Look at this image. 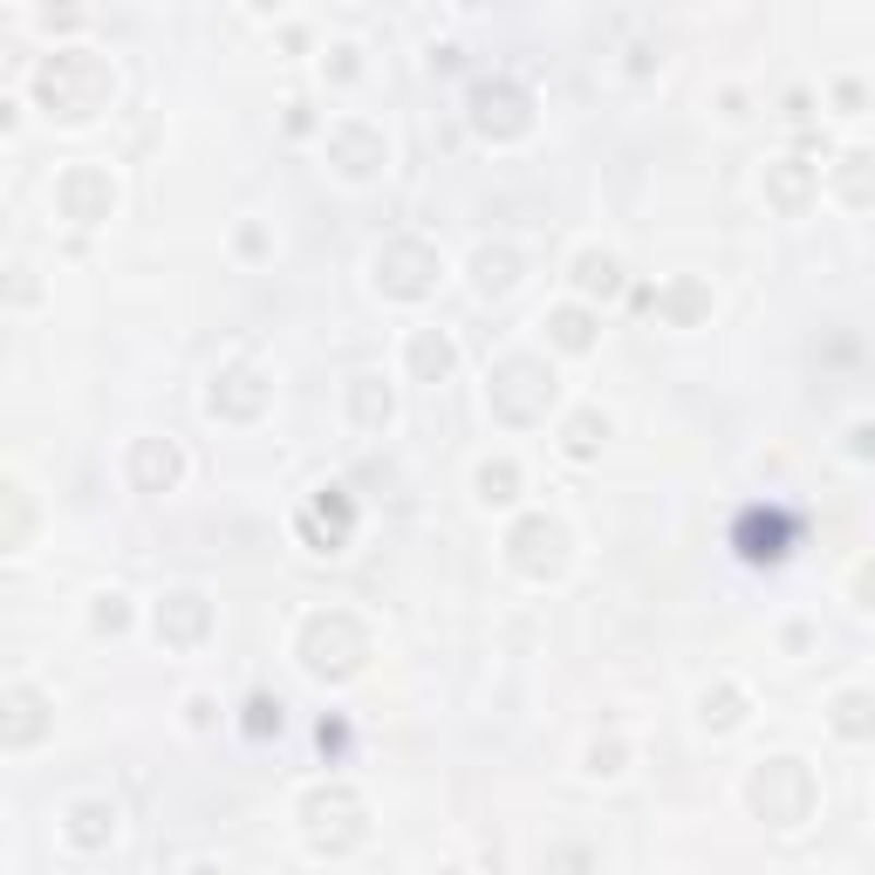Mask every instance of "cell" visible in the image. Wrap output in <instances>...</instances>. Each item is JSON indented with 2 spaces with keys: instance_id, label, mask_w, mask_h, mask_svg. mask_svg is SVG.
<instances>
[{
  "instance_id": "cell-1",
  "label": "cell",
  "mask_w": 875,
  "mask_h": 875,
  "mask_svg": "<svg viewBox=\"0 0 875 875\" xmlns=\"http://www.w3.org/2000/svg\"><path fill=\"white\" fill-rule=\"evenodd\" d=\"M35 96L48 103V117L83 123V117H96L103 103H110V69H103L89 48H62V56H48L35 69Z\"/></svg>"
},
{
  "instance_id": "cell-2",
  "label": "cell",
  "mask_w": 875,
  "mask_h": 875,
  "mask_svg": "<svg viewBox=\"0 0 875 875\" xmlns=\"http://www.w3.org/2000/svg\"><path fill=\"white\" fill-rule=\"evenodd\" d=\"M753 807L774 820V828H801L807 807H814V780L801 759H766L753 774Z\"/></svg>"
},
{
  "instance_id": "cell-3",
  "label": "cell",
  "mask_w": 875,
  "mask_h": 875,
  "mask_svg": "<svg viewBox=\"0 0 875 875\" xmlns=\"http://www.w3.org/2000/svg\"><path fill=\"white\" fill-rule=\"evenodd\" d=\"M363 650L370 643H363V630H356L349 615H315V623L301 630V663L315 678H349L356 663H363Z\"/></svg>"
},
{
  "instance_id": "cell-4",
  "label": "cell",
  "mask_w": 875,
  "mask_h": 875,
  "mask_svg": "<svg viewBox=\"0 0 875 875\" xmlns=\"http://www.w3.org/2000/svg\"><path fill=\"white\" fill-rule=\"evenodd\" d=\"M110 178L103 171H89V165H75V171H62V185H56V205L69 219H83V226H96V219H110Z\"/></svg>"
},
{
  "instance_id": "cell-5",
  "label": "cell",
  "mask_w": 875,
  "mask_h": 875,
  "mask_svg": "<svg viewBox=\"0 0 875 875\" xmlns=\"http://www.w3.org/2000/svg\"><path fill=\"white\" fill-rule=\"evenodd\" d=\"M431 274H438V261H431L424 247H410V240H397V247L376 253V280H383L391 295H424Z\"/></svg>"
},
{
  "instance_id": "cell-6",
  "label": "cell",
  "mask_w": 875,
  "mask_h": 875,
  "mask_svg": "<svg viewBox=\"0 0 875 875\" xmlns=\"http://www.w3.org/2000/svg\"><path fill=\"white\" fill-rule=\"evenodd\" d=\"M561 548H568V534H561L554 520H527V527H513V561H520L527 575H554L561 561H568Z\"/></svg>"
},
{
  "instance_id": "cell-7",
  "label": "cell",
  "mask_w": 875,
  "mask_h": 875,
  "mask_svg": "<svg viewBox=\"0 0 875 875\" xmlns=\"http://www.w3.org/2000/svg\"><path fill=\"white\" fill-rule=\"evenodd\" d=\"M205 630V596H192V588H178V596L158 602V636H178V643H192Z\"/></svg>"
},
{
  "instance_id": "cell-8",
  "label": "cell",
  "mask_w": 875,
  "mask_h": 875,
  "mask_svg": "<svg viewBox=\"0 0 875 875\" xmlns=\"http://www.w3.org/2000/svg\"><path fill=\"white\" fill-rule=\"evenodd\" d=\"M110 835H117V807H103V801H75V807H69V841L103 848Z\"/></svg>"
},
{
  "instance_id": "cell-9",
  "label": "cell",
  "mask_w": 875,
  "mask_h": 875,
  "mask_svg": "<svg viewBox=\"0 0 875 875\" xmlns=\"http://www.w3.org/2000/svg\"><path fill=\"white\" fill-rule=\"evenodd\" d=\"M171 479H178V452L158 445V438H151V445H137V486H144V493H165Z\"/></svg>"
},
{
  "instance_id": "cell-10",
  "label": "cell",
  "mask_w": 875,
  "mask_h": 875,
  "mask_svg": "<svg viewBox=\"0 0 875 875\" xmlns=\"http://www.w3.org/2000/svg\"><path fill=\"white\" fill-rule=\"evenodd\" d=\"M8 705H14V726H8V745H28V739L41 732V718H35V711H41V698H35L28 684H14V698H8Z\"/></svg>"
},
{
  "instance_id": "cell-11",
  "label": "cell",
  "mask_w": 875,
  "mask_h": 875,
  "mask_svg": "<svg viewBox=\"0 0 875 875\" xmlns=\"http://www.w3.org/2000/svg\"><path fill=\"white\" fill-rule=\"evenodd\" d=\"M233 383H261L253 370H226ZM213 410H233V418H253L261 410V391H213Z\"/></svg>"
},
{
  "instance_id": "cell-12",
  "label": "cell",
  "mask_w": 875,
  "mask_h": 875,
  "mask_svg": "<svg viewBox=\"0 0 875 875\" xmlns=\"http://www.w3.org/2000/svg\"><path fill=\"white\" fill-rule=\"evenodd\" d=\"M410 363H418V376H445L452 370V343L445 336H418L410 343Z\"/></svg>"
},
{
  "instance_id": "cell-13",
  "label": "cell",
  "mask_w": 875,
  "mask_h": 875,
  "mask_svg": "<svg viewBox=\"0 0 875 875\" xmlns=\"http://www.w3.org/2000/svg\"><path fill=\"white\" fill-rule=\"evenodd\" d=\"M336 144H343V158H349L343 171H356V178H363V171H376V165H383V144H370L363 131H343Z\"/></svg>"
},
{
  "instance_id": "cell-14",
  "label": "cell",
  "mask_w": 875,
  "mask_h": 875,
  "mask_svg": "<svg viewBox=\"0 0 875 875\" xmlns=\"http://www.w3.org/2000/svg\"><path fill=\"white\" fill-rule=\"evenodd\" d=\"M548 328H554V343H561V349H588V343H596V328H588L582 308H561V315H554Z\"/></svg>"
},
{
  "instance_id": "cell-15",
  "label": "cell",
  "mask_w": 875,
  "mask_h": 875,
  "mask_svg": "<svg viewBox=\"0 0 875 875\" xmlns=\"http://www.w3.org/2000/svg\"><path fill=\"white\" fill-rule=\"evenodd\" d=\"M472 267H479V288H486V295H500V288H513V253H506V247H500V253L486 247V253H479Z\"/></svg>"
},
{
  "instance_id": "cell-16",
  "label": "cell",
  "mask_w": 875,
  "mask_h": 875,
  "mask_svg": "<svg viewBox=\"0 0 875 875\" xmlns=\"http://www.w3.org/2000/svg\"><path fill=\"white\" fill-rule=\"evenodd\" d=\"M575 280H582L588 295H609V288H615V261H609V253H582V261H575Z\"/></svg>"
},
{
  "instance_id": "cell-17",
  "label": "cell",
  "mask_w": 875,
  "mask_h": 875,
  "mask_svg": "<svg viewBox=\"0 0 875 875\" xmlns=\"http://www.w3.org/2000/svg\"><path fill=\"white\" fill-rule=\"evenodd\" d=\"M835 732H848V739L868 732V698H862V691H841V698H835Z\"/></svg>"
},
{
  "instance_id": "cell-18",
  "label": "cell",
  "mask_w": 875,
  "mask_h": 875,
  "mask_svg": "<svg viewBox=\"0 0 875 875\" xmlns=\"http://www.w3.org/2000/svg\"><path fill=\"white\" fill-rule=\"evenodd\" d=\"M780 540H787V527H780V520H766V527H759V520H745V554H753V561H759V554H766V561L787 554Z\"/></svg>"
},
{
  "instance_id": "cell-19",
  "label": "cell",
  "mask_w": 875,
  "mask_h": 875,
  "mask_svg": "<svg viewBox=\"0 0 875 875\" xmlns=\"http://www.w3.org/2000/svg\"><path fill=\"white\" fill-rule=\"evenodd\" d=\"M705 726H739V691H705Z\"/></svg>"
},
{
  "instance_id": "cell-20",
  "label": "cell",
  "mask_w": 875,
  "mask_h": 875,
  "mask_svg": "<svg viewBox=\"0 0 875 875\" xmlns=\"http://www.w3.org/2000/svg\"><path fill=\"white\" fill-rule=\"evenodd\" d=\"M848 171H841V185H848V199H868V185H875V178H868V165L875 158H862V151H855V158H841Z\"/></svg>"
},
{
  "instance_id": "cell-21",
  "label": "cell",
  "mask_w": 875,
  "mask_h": 875,
  "mask_svg": "<svg viewBox=\"0 0 875 875\" xmlns=\"http://www.w3.org/2000/svg\"><path fill=\"white\" fill-rule=\"evenodd\" d=\"M479 493L486 500H513V466H479Z\"/></svg>"
},
{
  "instance_id": "cell-22",
  "label": "cell",
  "mask_w": 875,
  "mask_h": 875,
  "mask_svg": "<svg viewBox=\"0 0 875 875\" xmlns=\"http://www.w3.org/2000/svg\"><path fill=\"white\" fill-rule=\"evenodd\" d=\"M247 732H280V698H253L247 705Z\"/></svg>"
},
{
  "instance_id": "cell-23",
  "label": "cell",
  "mask_w": 875,
  "mask_h": 875,
  "mask_svg": "<svg viewBox=\"0 0 875 875\" xmlns=\"http://www.w3.org/2000/svg\"><path fill=\"white\" fill-rule=\"evenodd\" d=\"M356 383H363V391H356V410H363V424H376V418H391V397H376V391H370L376 376H356Z\"/></svg>"
},
{
  "instance_id": "cell-24",
  "label": "cell",
  "mask_w": 875,
  "mask_h": 875,
  "mask_svg": "<svg viewBox=\"0 0 875 875\" xmlns=\"http://www.w3.org/2000/svg\"><path fill=\"white\" fill-rule=\"evenodd\" d=\"M596 431H602V418H596V410H588V418H575V431H568V452H575V458H588V452H596Z\"/></svg>"
},
{
  "instance_id": "cell-25",
  "label": "cell",
  "mask_w": 875,
  "mask_h": 875,
  "mask_svg": "<svg viewBox=\"0 0 875 875\" xmlns=\"http://www.w3.org/2000/svg\"><path fill=\"white\" fill-rule=\"evenodd\" d=\"M96 630H123V596H96Z\"/></svg>"
},
{
  "instance_id": "cell-26",
  "label": "cell",
  "mask_w": 875,
  "mask_h": 875,
  "mask_svg": "<svg viewBox=\"0 0 875 875\" xmlns=\"http://www.w3.org/2000/svg\"><path fill=\"white\" fill-rule=\"evenodd\" d=\"M801 185H807L801 171H780V178H774V192H780V205H801Z\"/></svg>"
},
{
  "instance_id": "cell-27",
  "label": "cell",
  "mask_w": 875,
  "mask_h": 875,
  "mask_svg": "<svg viewBox=\"0 0 875 875\" xmlns=\"http://www.w3.org/2000/svg\"><path fill=\"white\" fill-rule=\"evenodd\" d=\"M855 596H862V609H875V561H868V568L855 575Z\"/></svg>"
},
{
  "instance_id": "cell-28",
  "label": "cell",
  "mask_w": 875,
  "mask_h": 875,
  "mask_svg": "<svg viewBox=\"0 0 875 875\" xmlns=\"http://www.w3.org/2000/svg\"><path fill=\"white\" fill-rule=\"evenodd\" d=\"M575 868H582V848H575V855H561V862H554V875H575Z\"/></svg>"
},
{
  "instance_id": "cell-29",
  "label": "cell",
  "mask_w": 875,
  "mask_h": 875,
  "mask_svg": "<svg viewBox=\"0 0 875 875\" xmlns=\"http://www.w3.org/2000/svg\"><path fill=\"white\" fill-rule=\"evenodd\" d=\"M185 875H219V868H205V862H199V868H185Z\"/></svg>"
}]
</instances>
